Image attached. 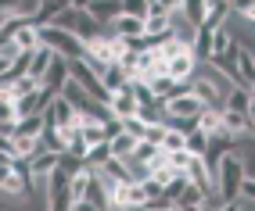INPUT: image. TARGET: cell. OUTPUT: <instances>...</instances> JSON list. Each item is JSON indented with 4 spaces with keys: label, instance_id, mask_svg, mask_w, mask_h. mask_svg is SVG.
<instances>
[{
    "label": "cell",
    "instance_id": "obj_7",
    "mask_svg": "<svg viewBox=\"0 0 255 211\" xmlns=\"http://www.w3.org/2000/svg\"><path fill=\"white\" fill-rule=\"evenodd\" d=\"M43 118H47V126H54V129H69L72 122H76V111H72V104L65 100V97H54V100L47 104Z\"/></svg>",
    "mask_w": 255,
    "mask_h": 211
},
{
    "label": "cell",
    "instance_id": "obj_19",
    "mask_svg": "<svg viewBox=\"0 0 255 211\" xmlns=\"http://www.w3.org/2000/svg\"><path fill=\"white\" fill-rule=\"evenodd\" d=\"M223 108H234V111L252 115V90H248V86H230V93L223 97Z\"/></svg>",
    "mask_w": 255,
    "mask_h": 211
},
{
    "label": "cell",
    "instance_id": "obj_46",
    "mask_svg": "<svg viewBox=\"0 0 255 211\" xmlns=\"http://www.w3.org/2000/svg\"><path fill=\"white\" fill-rule=\"evenodd\" d=\"M0 22H4V14H0Z\"/></svg>",
    "mask_w": 255,
    "mask_h": 211
},
{
    "label": "cell",
    "instance_id": "obj_17",
    "mask_svg": "<svg viewBox=\"0 0 255 211\" xmlns=\"http://www.w3.org/2000/svg\"><path fill=\"white\" fill-rule=\"evenodd\" d=\"M227 18H230L227 0H205V22H201V29H219Z\"/></svg>",
    "mask_w": 255,
    "mask_h": 211
},
{
    "label": "cell",
    "instance_id": "obj_16",
    "mask_svg": "<svg viewBox=\"0 0 255 211\" xmlns=\"http://www.w3.org/2000/svg\"><path fill=\"white\" fill-rule=\"evenodd\" d=\"M97 82L105 86V93H119V90H123V86H126L129 79L123 75V68H119V65H105V68L97 72Z\"/></svg>",
    "mask_w": 255,
    "mask_h": 211
},
{
    "label": "cell",
    "instance_id": "obj_6",
    "mask_svg": "<svg viewBox=\"0 0 255 211\" xmlns=\"http://www.w3.org/2000/svg\"><path fill=\"white\" fill-rule=\"evenodd\" d=\"M137 108H140V104L133 100V93H129V82H126L119 93H108V115H112V118H119V122L133 118V115H137Z\"/></svg>",
    "mask_w": 255,
    "mask_h": 211
},
{
    "label": "cell",
    "instance_id": "obj_40",
    "mask_svg": "<svg viewBox=\"0 0 255 211\" xmlns=\"http://www.w3.org/2000/svg\"><path fill=\"white\" fill-rule=\"evenodd\" d=\"M216 211H248V204H245V201H223Z\"/></svg>",
    "mask_w": 255,
    "mask_h": 211
},
{
    "label": "cell",
    "instance_id": "obj_4",
    "mask_svg": "<svg viewBox=\"0 0 255 211\" xmlns=\"http://www.w3.org/2000/svg\"><path fill=\"white\" fill-rule=\"evenodd\" d=\"M219 133H227L234 140H241L252 133V115L234 111V108H219Z\"/></svg>",
    "mask_w": 255,
    "mask_h": 211
},
{
    "label": "cell",
    "instance_id": "obj_37",
    "mask_svg": "<svg viewBox=\"0 0 255 211\" xmlns=\"http://www.w3.org/2000/svg\"><path fill=\"white\" fill-rule=\"evenodd\" d=\"M123 133H126V136H133V140H140V136H144V122L126 118V122H123Z\"/></svg>",
    "mask_w": 255,
    "mask_h": 211
},
{
    "label": "cell",
    "instance_id": "obj_30",
    "mask_svg": "<svg viewBox=\"0 0 255 211\" xmlns=\"http://www.w3.org/2000/svg\"><path fill=\"white\" fill-rule=\"evenodd\" d=\"M112 157V150H108V143H94V147H87V157H83V161H87L90 168H101Z\"/></svg>",
    "mask_w": 255,
    "mask_h": 211
},
{
    "label": "cell",
    "instance_id": "obj_34",
    "mask_svg": "<svg viewBox=\"0 0 255 211\" xmlns=\"http://www.w3.org/2000/svg\"><path fill=\"white\" fill-rule=\"evenodd\" d=\"M165 157H169V168H173V172H183V168H187V161H191L194 154H187V150H173V154H165Z\"/></svg>",
    "mask_w": 255,
    "mask_h": 211
},
{
    "label": "cell",
    "instance_id": "obj_35",
    "mask_svg": "<svg viewBox=\"0 0 255 211\" xmlns=\"http://www.w3.org/2000/svg\"><path fill=\"white\" fill-rule=\"evenodd\" d=\"M162 133H165L162 122H158V126H144V136H140V140H144V143H155V147H158V143H162Z\"/></svg>",
    "mask_w": 255,
    "mask_h": 211
},
{
    "label": "cell",
    "instance_id": "obj_14",
    "mask_svg": "<svg viewBox=\"0 0 255 211\" xmlns=\"http://www.w3.org/2000/svg\"><path fill=\"white\" fill-rule=\"evenodd\" d=\"M165 32H173V29H169V14L158 4H151L147 18H144V36H165Z\"/></svg>",
    "mask_w": 255,
    "mask_h": 211
},
{
    "label": "cell",
    "instance_id": "obj_26",
    "mask_svg": "<svg viewBox=\"0 0 255 211\" xmlns=\"http://www.w3.org/2000/svg\"><path fill=\"white\" fill-rule=\"evenodd\" d=\"M11 43L18 47V50H36V47H40V40H36V25H22V29L11 36Z\"/></svg>",
    "mask_w": 255,
    "mask_h": 211
},
{
    "label": "cell",
    "instance_id": "obj_21",
    "mask_svg": "<svg viewBox=\"0 0 255 211\" xmlns=\"http://www.w3.org/2000/svg\"><path fill=\"white\" fill-rule=\"evenodd\" d=\"M101 32H105V29H101L87 11H79V18H76V40H79V43H87V40L101 36Z\"/></svg>",
    "mask_w": 255,
    "mask_h": 211
},
{
    "label": "cell",
    "instance_id": "obj_28",
    "mask_svg": "<svg viewBox=\"0 0 255 211\" xmlns=\"http://www.w3.org/2000/svg\"><path fill=\"white\" fill-rule=\"evenodd\" d=\"M205 147H209V133L191 129V133L183 136V150H187V154H205Z\"/></svg>",
    "mask_w": 255,
    "mask_h": 211
},
{
    "label": "cell",
    "instance_id": "obj_24",
    "mask_svg": "<svg viewBox=\"0 0 255 211\" xmlns=\"http://www.w3.org/2000/svg\"><path fill=\"white\" fill-rule=\"evenodd\" d=\"M47 65H50V50H47V47H36V50H32V61H29V72H25V75L40 82L43 72H47Z\"/></svg>",
    "mask_w": 255,
    "mask_h": 211
},
{
    "label": "cell",
    "instance_id": "obj_45",
    "mask_svg": "<svg viewBox=\"0 0 255 211\" xmlns=\"http://www.w3.org/2000/svg\"><path fill=\"white\" fill-rule=\"evenodd\" d=\"M144 4H147V7H151V4H158V0H144Z\"/></svg>",
    "mask_w": 255,
    "mask_h": 211
},
{
    "label": "cell",
    "instance_id": "obj_29",
    "mask_svg": "<svg viewBox=\"0 0 255 211\" xmlns=\"http://www.w3.org/2000/svg\"><path fill=\"white\" fill-rule=\"evenodd\" d=\"M183 186H187V179H183V172H176L173 179H169V183L162 186V197H165L169 204H176V201H180V193H183Z\"/></svg>",
    "mask_w": 255,
    "mask_h": 211
},
{
    "label": "cell",
    "instance_id": "obj_2",
    "mask_svg": "<svg viewBox=\"0 0 255 211\" xmlns=\"http://www.w3.org/2000/svg\"><path fill=\"white\" fill-rule=\"evenodd\" d=\"M205 108L187 86H176L173 93H169L165 100H162V115H165V122H176V118H198V111Z\"/></svg>",
    "mask_w": 255,
    "mask_h": 211
},
{
    "label": "cell",
    "instance_id": "obj_41",
    "mask_svg": "<svg viewBox=\"0 0 255 211\" xmlns=\"http://www.w3.org/2000/svg\"><path fill=\"white\" fill-rule=\"evenodd\" d=\"M158 7H162L165 14H173V11H180V0H158Z\"/></svg>",
    "mask_w": 255,
    "mask_h": 211
},
{
    "label": "cell",
    "instance_id": "obj_38",
    "mask_svg": "<svg viewBox=\"0 0 255 211\" xmlns=\"http://www.w3.org/2000/svg\"><path fill=\"white\" fill-rule=\"evenodd\" d=\"M0 122H18V111H14V100H0Z\"/></svg>",
    "mask_w": 255,
    "mask_h": 211
},
{
    "label": "cell",
    "instance_id": "obj_31",
    "mask_svg": "<svg viewBox=\"0 0 255 211\" xmlns=\"http://www.w3.org/2000/svg\"><path fill=\"white\" fill-rule=\"evenodd\" d=\"M11 90H14V100H18V97L36 93V90H40V82H36V79H29V75H18V79H11Z\"/></svg>",
    "mask_w": 255,
    "mask_h": 211
},
{
    "label": "cell",
    "instance_id": "obj_15",
    "mask_svg": "<svg viewBox=\"0 0 255 211\" xmlns=\"http://www.w3.org/2000/svg\"><path fill=\"white\" fill-rule=\"evenodd\" d=\"M83 201H87V204H94L97 211H108V190H105V183L97 179V172H90L87 190H83Z\"/></svg>",
    "mask_w": 255,
    "mask_h": 211
},
{
    "label": "cell",
    "instance_id": "obj_1",
    "mask_svg": "<svg viewBox=\"0 0 255 211\" xmlns=\"http://www.w3.org/2000/svg\"><path fill=\"white\" fill-rule=\"evenodd\" d=\"M36 40H40V47H47L50 54H58L65 61H79L83 58V43L76 40V32H65V29H54V25H40Z\"/></svg>",
    "mask_w": 255,
    "mask_h": 211
},
{
    "label": "cell",
    "instance_id": "obj_11",
    "mask_svg": "<svg viewBox=\"0 0 255 211\" xmlns=\"http://www.w3.org/2000/svg\"><path fill=\"white\" fill-rule=\"evenodd\" d=\"M76 133H79V140H83L87 147L108 143V140H105V122H97V118H79V115H76Z\"/></svg>",
    "mask_w": 255,
    "mask_h": 211
},
{
    "label": "cell",
    "instance_id": "obj_25",
    "mask_svg": "<svg viewBox=\"0 0 255 211\" xmlns=\"http://www.w3.org/2000/svg\"><path fill=\"white\" fill-rule=\"evenodd\" d=\"M227 11H230V18L248 25L255 18V0H227Z\"/></svg>",
    "mask_w": 255,
    "mask_h": 211
},
{
    "label": "cell",
    "instance_id": "obj_33",
    "mask_svg": "<svg viewBox=\"0 0 255 211\" xmlns=\"http://www.w3.org/2000/svg\"><path fill=\"white\" fill-rule=\"evenodd\" d=\"M123 14H133V18H147V4H144V0H123Z\"/></svg>",
    "mask_w": 255,
    "mask_h": 211
},
{
    "label": "cell",
    "instance_id": "obj_8",
    "mask_svg": "<svg viewBox=\"0 0 255 211\" xmlns=\"http://www.w3.org/2000/svg\"><path fill=\"white\" fill-rule=\"evenodd\" d=\"M87 14H90L101 29H108L119 14H123V0H94V4L87 7Z\"/></svg>",
    "mask_w": 255,
    "mask_h": 211
},
{
    "label": "cell",
    "instance_id": "obj_9",
    "mask_svg": "<svg viewBox=\"0 0 255 211\" xmlns=\"http://www.w3.org/2000/svg\"><path fill=\"white\" fill-rule=\"evenodd\" d=\"M187 90H191L201 104H205V108H223V93H219L209 79H201L198 72H194V79H191V82H187Z\"/></svg>",
    "mask_w": 255,
    "mask_h": 211
},
{
    "label": "cell",
    "instance_id": "obj_42",
    "mask_svg": "<svg viewBox=\"0 0 255 211\" xmlns=\"http://www.w3.org/2000/svg\"><path fill=\"white\" fill-rule=\"evenodd\" d=\"M69 4H72V11H87V7L94 4V0H69Z\"/></svg>",
    "mask_w": 255,
    "mask_h": 211
},
{
    "label": "cell",
    "instance_id": "obj_27",
    "mask_svg": "<svg viewBox=\"0 0 255 211\" xmlns=\"http://www.w3.org/2000/svg\"><path fill=\"white\" fill-rule=\"evenodd\" d=\"M147 90H151V93H155V100L162 104V100H165L169 93H173V90H176V82H173V79H169V75H151V79H147Z\"/></svg>",
    "mask_w": 255,
    "mask_h": 211
},
{
    "label": "cell",
    "instance_id": "obj_36",
    "mask_svg": "<svg viewBox=\"0 0 255 211\" xmlns=\"http://www.w3.org/2000/svg\"><path fill=\"white\" fill-rule=\"evenodd\" d=\"M25 11V0H0V14H4V18H7V14H22Z\"/></svg>",
    "mask_w": 255,
    "mask_h": 211
},
{
    "label": "cell",
    "instance_id": "obj_10",
    "mask_svg": "<svg viewBox=\"0 0 255 211\" xmlns=\"http://www.w3.org/2000/svg\"><path fill=\"white\" fill-rule=\"evenodd\" d=\"M105 32H108V36H119V40L144 36V18H133V14H119V18H115Z\"/></svg>",
    "mask_w": 255,
    "mask_h": 211
},
{
    "label": "cell",
    "instance_id": "obj_12",
    "mask_svg": "<svg viewBox=\"0 0 255 211\" xmlns=\"http://www.w3.org/2000/svg\"><path fill=\"white\" fill-rule=\"evenodd\" d=\"M183 179H187V183H194V186H201V190H212V172L205 168L201 154H194L191 161H187V168H183Z\"/></svg>",
    "mask_w": 255,
    "mask_h": 211
},
{
    "label": "cell",
    "instance_id": "obj_3",
    "mask_svg": "<svg viewBox=\"0 0 255 211\" xmlns=\"http://www.w3.org/2000/svg\"><path fill=\"white\" fill-rule=\"evenodd\" d=\"M194 72H198V58H194V50H183V54H173L165 61V75L173 79L176 86H187L194 79Z\"/></svg>",
    "mask_w": 255,
    "mask_h": 211
},
{
    "label": "cell",
    "instance_id": "obj_32",
    "mask_svg": "<svg viewBox=\"0 0 255 211\" xmlns=\"http://www.w3.org/2000/svg\"><path fill=\"white\" fill-rule=\"evenodd\" d=\"M76 18H79V11H72V7H69V11H61L50 25H54V29H65V32H76Z\"/></svg>",
    "mask_w": 255,
    "mask_h": 211
},
{
    "label": "cell",
    "instance_id": "obj_44",
    "mask_svg": "<svg viewBox=\"0 0 255 211\" xmlns=\"http://www.w3.org/2000/svg\"><path fill=\"white\" fill-rule=\"evenodd\" d=\"M0 79H7V58H0Z\"/></svg>",
    "mask_w": 255,
    "mask_h": 211
},
{
    "label": "cell",
    "instance_id": "obj_22",
    "mask_svg": "<svg viewBox=\"0 0 255 211\" xmlns=\"http://www.w3.org/2000/svg\"><path fill=\"white\" fill-rule=\"evenodd\" d=\"M180 14L194 29H201V22H205V0H180Z\"/></svg>",
    "mask_w": 255,
    "mask_h": 211
},
{
    "label": "cell",
    "instance_id": "obj_39",
    "mask_svg": "<svg viewBox=\"0 0 255 211\" xmlns=\"http://www.w3.org/2000/svg\"><path fill=\"white\" fill-rule=\"evenodd\" d=\"M119 133H123V122H119V118H105V140H112Z\"/></svg>",
    "mask_w": 255,
    "mask_h": 211
},
{
    "label": "cell",
    "instance_id": "obj_18",
    "mask_svg": "<svg viewBox=\"0 0 255 211\" xmlns=\"http://www.w3.org/2000/svg\"><path fill=\"white\" fill-rule=\"evenodd\" d=\"M205 197H209V190H201V186H194V183H187L183 193H180V201H176V208L201 211V208H205Z\"/></svg>",
    "mask_w": 255,
    "mask_h": 211
},
{
    "label": "cell",
    "instance_id": "obj_43",
    "mask_svg": "<svg viewBox=\"0 0 255 211\" xmlns=\"http://www.w3.org/2000/svg\"><path fill=\"white\" fill-rule=\"evenodd\" d=\"M72 211H97V208H94V204H87V201H76V204H72Z\"/></svg>",
    "mask_w": 255,
    "mask_h": 211
},
{
    "label": "cell",
    "instance_id": "obj_13",
    "mask_svg": "<svg viewBox=\"0 0 255 211\" xmlns=\"http://www.w3.org/2000/svg\"><path fill=\"white\" fill-rule=\"evenodd\" d=\"M234 68H237V79H241V86H255V58H252V50L248 47H241L234 54Z\"/></svg>",
    "mask_w": 255,
    "mask_h": 211
},
{
    "label": "cell",
    "instance_id": "obj_20",
    "mask_svg": "<svg viewBox=\"0 0 255 211\" xmlns=\"http://www.w3.org/2000/svg\"><path fill=\"white\" fill-rule=\"evenodd\" d=\"M43 126H47V118H43V115H25V118L14 122V136H32V140H40Z\"/></svg>",
    "mask_w": 255,
    "mask_h": 211
},
{
    "label": "cell",
    "instance_id": "obj_5",
    "mask_svg": "<svg viewBox=\"0 0 255 211\" xmlns=\"http://www.w3.org/2000/svg\"><path fill=\"white\" fill-rule=\"evenodd\" d=\"M65 82H69V61H65V58H58V54H50V65H47V72H43L40 86H43V90H50V93L58 97Z\"/></svg>",
    "mask_w": 255,
    "mask_h": 211
},
{
    "label": "cell",
    "instance_id": "obj_23",
    "mask_svg": "<svg viewBox=\"0 0 255 211\" xmlns=\"http://www.w3.org/2000/svg\"><path fill=\"white\" fill-rule=\"evenodd\" d=\"M133 147H137V140L126 136V133H119V136L108 140V150H112V157H119V161H126V157L133 154Z\"/></svg>",
    "mask_w": 255,
    "mask_h": 211
}]
</instances>
